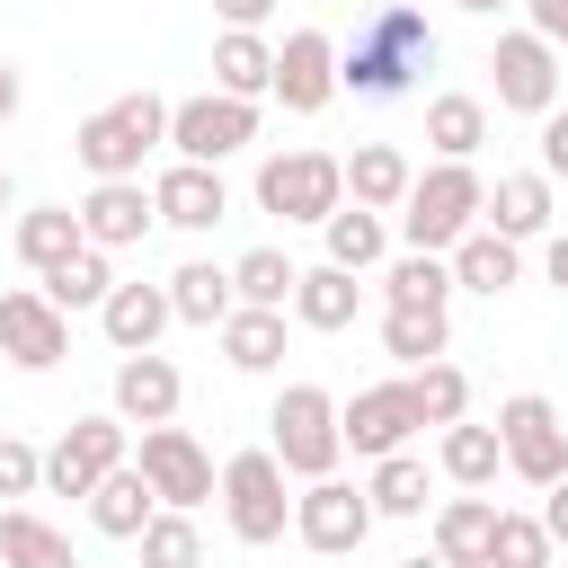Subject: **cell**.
<instances>
[{"mask_svg": "<svg viewBox=\"0 0 568 568\" xmlns=\"http://www.w3.org/2000/svg\"><path fill=\"white\" fill-rule=\"evenodd\" d=\"M417 71H435V27L417 18V9H373L364 27H355V44L337 53V89H355V98H399Z\"/></svg>", "mask_w": 568, "mask_h": 568, "instance_id": "cell-1", "label": "cell"}, {"mask_svg": "<svg viewBox=\"0 0 568 568\" xmlns=\"http://www.w3.org/2000/svg\"><path fill=\"white\" fill-rule=\"evenodd\" d=\"M160 142H169V98H151V89L106 98V106L80 115V133H71V151H80L89 178H142V160H151Z\"/></svg>", "mask_w": 568, "mask_h": 568, "instance_id": "cell-2", "label": "cell"}, {"mask_svg": "<svg viewBox=\"0 0 568 568\" xmlns=\"http://www.w3.org/2000/svg\"><path fill=\"white\" fill-rule=\"evenodd\" d=\"M479 195H488V178H479L470 160L417 169L408 195H399V248H435V257H444L462 231H479Z\"/></svg>", "mask_w": 568, "mask_h": 568, "instance_id": "cell-3", "label": "cell"}, {"mask_svg": "<svg viewBox=\"0 0 568 568\" xmlns=\"http://www.w3.org/2000/svg\"><path fill=\"white\" fill-rule=\"evenodd\" d=\"M266 453L284 462V479H328V470L346 462V444H337V399H328L320 382H284L275 408H266Z\"/></svg>", "mask_w": 568, "mask_h": 568, "instance_id": "cell-4", "label": "cell"}, {"mask_svg": "<svg viewBox=\"0 0 568 568\" xmlns=\"http://www.w3.org/2000/svg\"><path fill=\"white\" fill-rule=\"evenodd\" d=\"M222 515H231V532L248 541V550H266V541H284V524H293V488H284V462L257 444V453H231L222 462Z\"/></svg>", "mask_w": 568, "mask_h": 568, "instance_id": "cell-5", "label": "cell"}, {"mask_svg": "<svg viewBox=\"0 0 568 568\" xmlns=\"http://www.w3.org/2000/svg\"><path fill=\"white\" fill-rule=\"evenodd\" d=\"M346 204V169L328 151H266L257 160V213L275 222H328Z\"/></svg>", "mask_w": 568, "mask_h": 568, "instance_id": "cell-6", "label": "cell"}, {"mask_svg": "<svg viewBox=\"0 0 568 568\" xmlns=\"http://www.w3.org/2000/svg\"><path fill=\"white\" fill-rule=\"evenodd\" d=\"M382 515H373V497L355 488V479H302V497H293V532H302V550H320V559H355L364 550V532H373Z\"/></svg>", "mask_w": 568, "mask_h": 568, "instance_id": "cell-7", "label": "cell"}, {"mask_svg": "<svg viewBox=\"0 0 568 568\" xmlns=\"http://www.w3.org/2000/svg\"><path fill=\"white\" fill-rule=\"evenodd\" d=\"M488 71H497V106L506 115H550L559 106V80H568V53L541 44L532 27H506L488 44Z\"/></svg>", "mask_w": 568, "mask_h": 568, "instance_id": "cell-8", "label": "cell"}, {"mask_svg": "<svg viewBox=\"0 0 568 568\" xmlns=\"http://www.w3.org/2000/svg\"><path fill=\"white\" fill-rule=\"evenodd\" d=\"M497 453H506V470H515V479L550 488V479L568 470V417H559L541 390H515V399L497 408Z\"/></svg>", "mask_w": 568, "mask_h": 568, "instance_id": "cell-9", "label": "cell"}, {"mask_svg": "<svg viewBox=\"0 0 568 568\" xmlns=\"http://www.w3.org/2000/svg\"><path fill=\"white\" fill-rule=\"evenodd\" d=\"M248 142H257V106H248V98L204 89V98H178V106H169V151H178V160L222 169V160L248 151Z\"/></svg>", "mask_w": 568, "mask_h": 568, "instance_id": "cell-10", "label": "cell"}, {"mask_svg": "<svg viewBox=\"0 0 568 568\" xmlns=\"http://www.w3.org/2000/svg\"><path fill=\"white\" fill-rule=\"evenodd\" d=\"M124 435H133V426H124L115 408H106V417H71V426L53 435V453H44V488H53V497H89L115 462H133Z\"/></svg>", "mask_w": 568, "mask_h": 568, "instance_id": "cell-11", "label": "cell"}, {"mask_svg": "<svg viewBox=\"0 0 568 568\" xmlns=\"http://www.w3.org/2000/svg\"><path fill=\"white\" fill-rule=\"evenodd\" d=\"M133 470L151 479V497L160 506H178V515H195L204 497H213V453L169 417V426H142V453H133Z\"/></svg>", "mask_w": 568, "mask_h": 568, "instance_id": "cell-12", "label": "cell"}, {"mask_svg": "<svg viewBox=\"0 0 568 568\" xmlns=\"http://www.w3.org/2000/svg\"><path fill=\"white\" fill-rule=\"evenodd\" d=\"M0 355L18 373H53L71 355V311H53L44 284H9L0 293Z\"/></svg>", "mask_w": 568, "mask_h": 568, "instance_id": "cell-13", "label": "cell"}, {"mask_svg": "<svg viewBox=\"0 0 568 568\" xmlns=\"http://www.w3.org/2000/svg\"><path fill=\"white\" fill-rule=\"evenodd\" d=\"M408 435H417V408H408V373H399V382H364L355 399H337V444H346V453L382 462V453H399Z\"/></svg>", "mask_w": 568, "mask_h": 568, "instance_id": "cell-14", "label": "cell"}, {"mask_svg": "<svg viewBox=\"0 0 568 568\" xmlns=\"http://www.w3.org/2000/svg\"><path fill=\"white\" fill-rule=\"evenodd\" d=\"M284 115H320L328 98H337V44L320 36V27H293L284 44H275V89H266Z\"/></svg>", "mask_w": 568, "mask_h": 568, "instance_id": "cell-15", "label": "cell"}, {"mask_svg": "<svg viewBox=\"0 0 568 568\" xmlns=\"http://www.w3.org/2000/svg\"><path fill=\"white\" fill-rule=\"evenodd\" d=\"M71 213H80V240H89V248H106V257H115V248H142V240H151V222H160L142 178H98Z\"/></svg>", "mask_w": 568, "mask_h": 568, "instance_id": "cell-16", "label": "cell"}, {"mask_svg": "<svg viewBox=\"0 0 568 568\" xmlns=\"http://www.w3.org/2000/svg\"><path fill=\"white\" fill-rule=\"evenodd\" d=\"M151 213H160L169 231H222V222H231V186H222V169H204V160H169V169L151 178Z\"/></svg>", "mask_w": 568, "mask_h": 568, "instance_id": "cell-17", "label": "cell"}, {"mask_svg": "<svg viewBox=\"0 0 568 568\" xmlns=\"http://www.w3.org/2000/svg\"><path fill=\"white\" fill-rule=\"evenodd\" d=\"M169 320H178V311H169V284H124V275H115V293L98 302V328H106L115 355H151Z\"/></svg>", "mask_w": 568, "mask_h": 568, "instance_id": "cell-18", "label": "cell"}, {"mask_svg": "<svg viewBox=\"0 0 568 568\" xmlns=\"http://www.w3.org/2000/svg\"><path fill=\"white\" fill-rule=\"evenodd\" d=\"M178 399H186V382H178V364H169L160 346L115 364V417H124V426H169Z\"/></svg>", "mask_w": 568, "mask_h": 568, "instance_id": "cell-19", "label": "cell"}, {"mask_svg": "<svg viewBox=\"0 0 568 568\" xmlns=\"http://www.w3.org/2000/svg\"><path fill=\"white\" fill-rule=\"evenodd\" d=\"M550 213H559V204H550V178H541V169H506V178L479 195V222L506 231V240H541Z\"/></svg>", "mask_w": 568, "mask_h": 568, "instance_id": "cell-20", "label": "cell"}, {"mask_svg": "<svg viewBox=\"0 0 568 568\" xmlns=\"http://www.w3.org/2000/svg\"><path fill=\"white\" fill-rule=\"evenodd\" d=\"M444 257H453V293H488V302L524 275V240H506V231H488V222H479V231H462Z\"/></svg>", "mask_w": 568, "mask_h": 568, "instance_id": "cell-21", "label": "cell"}, {"mask_svg": "<svg viewBox=\"0 0 568 568\" xmlns=\"http://www.w3.org/2000/svg\"><path fill=\"white\" fill-rule=\"evenodd\" d=\"M284 311H293L302 328L337 337V328H355V311H364V284H355L346 266H328V257H320V266H302V275H293V302H284Z\"/></svg>", "mask_w": 568, "mask_h": 568, "instance_id": "cell-22", "label": "cell"}, {"mask_svg": "<svg viewBox=\"0 0 568 568\" xmlns=\"http://www.w3.org/2000/svg\"><path fill=\"white\" fill-rule=\"evenodd\" d=\"M488 532H497V497L462 488V497L435 506V559L444 568H488Z\"/></svg>", "mask_w": 568, "mask_h": 568, "instance_id": "cell-23", "label": "cell"}, {"mask_svg": "<svg viewBox=\"0 0 568 568\" xmlns=\"http://www.w3.org/2000/svg\"><path fill=\"white\" fill-rule=\"evenodd\" d=\"M213 89L257 106V98L275 89V44H266L257 27H222V36H213Z\"/></svg>", "mask_w": 568, "mask_h": 568, "instance_id": "cell-24", "label": "cell"}, {"mask_svg": "<svg viewBox=\"0 0 568 568\" xmlns=\"http://www.w3.org/2000/svg\"><path fill=\"white\" fill-rule=\"evenodd\" d=\"M337 169H346V195H355V204H373V213H399V195H408V178H417L399 142H355Z\"/></svg>", "mask_w": 568, "mask_h": 568, "instance_id": "cell-25", "label": "cell"}, {"mask_svg": "<svg viewBox=\"0 0 568 568\" xmlns=\"http://www.w3.org/2000/svg\"><path fill=\"white\" fill-rule=\"evenodd\" d=\"M151 515H160V497H151V479H142L133 462H115V470H106V479L89 488V524H98L106 541H133V532H142Z\"/></svg>", "mask_w": 568, "mask_h": 568, "instance_id": "cell-26", "label": "cell"}, {"mask_svg": "<svg viewBox=\"0 0 568 568\" xmlns=\"http://www.w3.org/2000/svg\"><path fill=\"white\" fill-rule=\"evenodd\" d=\"M320 240H328V266H346V275H373V266L390 257V222H382L373 204H337V213L320 222Z\"/></svg>", "mask_w": 568, "mask_h": 568, "instance_id": "cell-27", "label": "cell"}, {"mask_svg": "<svg viewBox=\"0 0 568 568\" xmlns=\"http://www.w3.org/2000/svg\"><path fill=\"white\" fill-rule=\"evenodd\" d=\"M231 266H213V257H186L178 275H169V311L186 320V328H222L231 320Z\"/></svg>", "mask_w": 568, "mask_h": 568, "instance_id": "cell-28", "label": "cell"}, {"mask_svg": "<svg viewBox=\"0 0 568 568\" xmlns=\"http://www.w3.org/2000/svg\"><path fill=\"white\" fill-rule=\"evenodd\" d=\"M222 355H231V373H275V364H284V311L231 302V320H222Z\"/></svg>", "mask_w": 568, "mask_h": 568, "instance_id": "cell-29", "label": "cell"}, {"mask_svg": "<svg viewBox=\"0 0 568 568\" xmlns=\"http://www.w3.org/2000/svg\"><path fill=\"white\" fill-rule=\"evenodd\" d=\"M426 142H435V160H479V142H488V106H479L470 89L426 98Z\"/></svg>", "mask_w": 568, "mask_h": 568, "instance_id": "cell-30", "label": "cell"}, {"mask_svg": "<svg viewBox=\"0 0 568 568\" xmlns=\"http://www.w3.org/2000/svg\"><path fill=\"white\" fill-rule=\"evenodd\" d=\"M382 293L408 302V311H444V302H453V257H435V248H399V257H382Z\"/></svg>", "mask_w": 568, "mask_h": 568, "instance_id": "cell-31", "label": "cell"}, {"mask_svg": "<svg viewBox=\"0 0 568 568\" xmlns=\"http://www.w3.org/2000/svg\"><path fill=\"white\" fill-rule=\"evenodd\" d=\"M382 355L417 373V364L453 355V320H444V311H408V302H390V311H382Z\"/></svg>", "mask_w": 568, "mask_h": 568, "instance_id": "cell-32", "label": "cell"}, {"mask_svg": "<svg viewBox=\"0 0 568 568\" xmlns=\"http://www.w3.org/2000/svg\"><path fill=\"white\" fill-rule=\"evenodd\" d=\"M364 497H373V515H399V524H408V515H426V506H435V479H426V462L399 444V453H382V462H373Z\"/></svg>", "mask_w": 568, "mask_h": 568, "instance_id": "cell-33", "label": "cell"}, {"mask_svg": "<svg viewBox=\"0 0 568 568\" xmlns=\"http://www.w3.org/2000/svg\"><path fill=\"white\" fill-rule=\"evenodd\" d=\"M0 568H80V550H71V532H53L44 515L9 506V515H0Z\"/></svg>", "mask_w": 568, "mask_h": 568, "instance_id": "cell-34", "label": "cell"}, {"mask_svg": "<svg viewBox=\"0 0 568 568\" xmlns=\"http://www.w3.org/2000/svg\"><path fill=\"white\" fill-rule=\"evenodd\" d=\"M71 248H80V213H71V204H27V213H18V266L53 275Z\"/></svg>", "mask_w": 568, "mask_h": 568, "instance_id": "cell-35", "label": "cell"}, {"mask_svg": "<svg viewBox=\"0 0 568 568\" xmlns=\"http://www.w3.org/2000/svg\"><path fill=\"white\" fill-rule=\"evenodd\" d=\"M106 293H115V257H106V248H89V240L44 275V302H53V311H98Z\"/></svg>", "mask_w": 568, "mask_h": 568, "instance_id": "cell-36", "label": "cell"}, {"mask_svg": "<svg viewBox=\"0 0 568 568\" xmlns=\"http://www.w3.org/2000/svg\"><path fill=\"white\" fill-rule=\"evenodd\" d=\"M435 462H444V479H453V488H488V479L506 470V453H497V426H470V417H453V426H444Z\"/></svg>", "mask_w": 568, "mask_h": 568, "instance_id": "cell-37", "label": "cell"}, {"mask_svg": "<svg viewBox=\"0 0 568 568\" xmlns=\"http://www.w3.org/2000/svg\"><path fill=\"white\" fill-rule=\"evenodd\" d=\"M408 408H417V426H453V417H470V373L462 364H417L408 373Z\"/></svg>", "mask_w": 568, "mask_h": 568, "instance_id": "cell-38", "label": "cell"}, {"mask_svg": "<svg viewBox=\"0 0 568 568\" xmlns=\"http://www.w3.org/2000/svg\"><path fill=\"white\" fill-rule=\"evenodd\" d=\"M293 275H302V266H293L284 248H248V257H231V293L257 302V311H284V302H293Z\"/></svg>", "mask_w": 568, "mask_h": 568, "instance_id": "cell-39", "label": "cell"}, {"mask_svg": "<svg viewBox=\"0 0 568 568\" xmlns=\"http://www.w3.org/2000/svg\"><path fill=\"white\" fill-rule=\"evenodd\" d=\"M133 541H142V568H204V532H195V515H178V506H160Z\"/></svg>", "mask_w": 568, "mask_h": 568, "instance_id": "cell-40", "label": "cell"}, {"mask_svg": "<svg viewBox=\"0 0 568 568\" xmlns=\"http://www.w3.org/2000/svg\"><path fill=\"white\" fill-rule=\"evenodd\" d=\"M488 568H550V532H541V515H515V506H497Z\"/></svg>", "mask_w": 568, "mask_h": 568, "instance_id": "cell-41", "label": "cell"}, {"mask_svg": "<svg viewBox=\"0 0 568 568\" xmlns=\"http://www.w3.org/2000/svg\"><path fill=\"white\" fill-rule=\"evenodd\" d=\"M44 488V453L27 435H0V497H36Z\"/></svg>", "mask_w": 568, "mask_h": 568, "instance_id": "cell-42", "label": "cell"}, {"mask_svg": "<svg viewBox=\"0 0 568 568\" xmlns=\"http://www.w3.org/2000/svg\"><path fill=\"white\" fill-rule=\"evenodd\" d=\"M541 178H568V106L541 115Z\"/></svg>", "mask_w": 568, "mask_h": 568, "instance_id": "cell-43", "label": "cell"}, {"mask_svg": "<svg viewBox=\"0 0 568 568\" xmlns=\"http://www.w3.org/2000/svg\"><path fill=\"white\" fill-rule=\"evenodd\" d=\"M541 532H550V550H568V470L541 488Z\"/></svg>", "mask_w": 568, "mask_h": 568, "instance_id": "cell-44", "label": "cell"}, {"mask_svg": "<svg viewBox=\"0 0 568 568\" xmlns=\"http://www.w3.org/2000/svg\"><path fill=\"white\" fill-rule=\"evenodd\" d=\"M524 18H532V36H541V44H559V53H568V0H524Z\"/></svg>", "mask_w": 568, "mask_h": 568, "instance_id": "cell-45", "label": "cell"}, {"mask_svg": "<svg viewBox=\"0 0 568 568\" xmlns=\"http://www.w3.org/2000/svg\"><path fill=\"white\" fill-rule=\"evenodd\" d=\"M213 18H222V27H266L275 0H213Z\"/></svg>", "mask_w": 568, "mask_h": 568, "instance_id": "cell-46", "label": "cell"}, {"mask_svg": "<svg viewBox=\"0 0 568 568\" xmlns=\"http://www.w3.org/2000/svg\"><path fill=\"white\" fill-rule=\"evenodd\" d=\"M541 275L568 293V231H541Z\"/></svg>", "mask_w": 568, "mask_h": 568, "instance_id": "cell-47", "label": "cell"}, {"mask_svg": "<svg viewBox=\"0 0 568 568\" xmlns=\"http://www.w3.org/2000/svg\"><path fill=\"white\" fill-rule=\"evenodd\" d=\"M18 98H27V80H18V62H0V124L18 115Z\"/></svg>", "mask_w": 568, "mask_h": 568, "instance_id": "cell-48", "label": "cell"}, {"mask_svg": "<svg viewBox=\"0 0 568 568\" xmlns=\"http://www.w3.org/2000/svg\"><path fill=\"white\" fill-rule=\"evenodd\" d=\"M470 18H497V9H524V0H462Z\"/></svg>", "mask_w": 568, "mask_h": 568, "instance_id": "cell-49", "label": "cell"}, {"mask_svg": "<svg viewBox=\"0 0 568 568\" xmlns=\"http://www.w3.org/2000/svg\"><path fill=\"white\" fill-rule=\"evenodd\" d=\"M399 568H444V559H435V550H417V559H399Z\"/></svg>", "mask_w": 568, "mask_h": 568, "instance_id": "cell-50", "label": "cell"}, {"mask_svg": "<svg viewBox=\"0 0 568 568\" xmlns=\"http://www.w3.org/2000/svg\"><path fill=\"white\" fill-rule=\"evenodd\" d=\"M0 213H9V169H0Z\"/></svg>", "mask_w": 568, "mask_h": 568, "instance_id": "cell-51", "label": "cell"}, {"mask_svg": "<svg viewBox=\"0 0 568 568\" xmlns=\"http://www.w3.org/2000/svg\"><path fill=\"white\" fill-rule=\"evenodd\" d=\"M559 106H568V80H559Z\"/></svg>", "mask_w": 568, "mask_h": 568, "instance_id": "cell-52", "label": "cell"}, {"mask_svg": "<svg viewBox=\"0 0 568 568\" xmlns=\"http://www.w3.org/2000/svg\"><path fill=\"white\" fill-rule=\"evenodd\" d=\"M337 568H346V559H337Z\"/></svg>", "mask_w": 568, "mask_h": 568, "instance_id": "cell-53", "label": "cell"}]
</instances>
